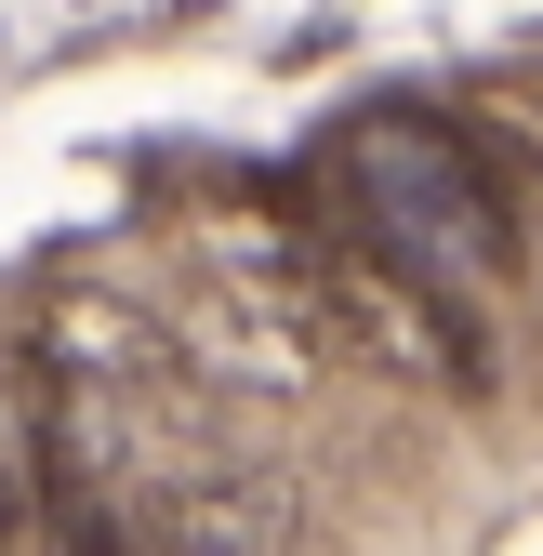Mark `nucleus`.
<instances>
[{"instance_id": "f257e3e1", "label": "nucleus", "mask_w": 543, "mask_h": 556, "mask_svg": "<svg viewBox=\"0 0 543 556\" xmlns=\"http://www.w3.org/2000/svg\"><path fill=\"white\" fill-rule=\"evenodd\" d=\"M331 226L384 265H412L451 305H478L517 265V213L478 160V132H451V119H358L331 147Z\"/></svg>"}, {"instance_id": "f03ea898", "label": "nucleus", "mask_w": 543, "mask_h": 556, "mask_svg": "<svg viewBox=\"0 0 543 556\" xmlns=\"http://www.w3.org/2000/svg\"><path fill=\"white\" fill-rule=\"evenodd\" d=\"M14 530H27V504H14V464H0V556H14Z\"/></svg>"}]
</instances>
